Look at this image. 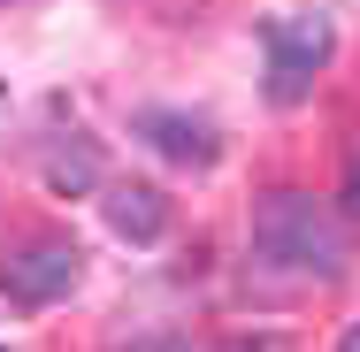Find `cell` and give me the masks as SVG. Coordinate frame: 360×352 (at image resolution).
Segmentation results:
<instances>
[{
  "label": "cell",
  "instance_id": "1",
  "mask_svg": "<svg viewBox=\"0 0 360 352\" xmlns=\"http://www.w3.org/2000/svg\"><path fill=\"white\" fill-rule=\"evenodd\" d=\"M253 253L291 268V276H314V283H338L353 268L345 222L314 192H269V200H253Z\"/></svg>",
  "mask_w": 360,
  "mask_h": 352
},
{
  "label": "cell",
  "instance_id": "2",
  "mask_svg": "<svg viewBox=\"0 0 360 352\" xmlns=\"http://www.w3.org/2000/svg\"><path fill=\"white\" fill-rule=\"evenodd\" d=\"M261 46H269V100L276 107H299L314 92L322 62L338 54V31H330V15H307L299 8V15H269Z\"/></svg>",
  "mask_w": 360,
  "mask_h": 352
},
{
  "label": "cell",
  "instance_id": "3",
  "mask_svg": "<svg viewBox=\"0 0 360 352\" xmlns=\"http://www.w3.org/2000/svg\"><path fill=\"white\" fill-rule=\"evenodd\" d=\"M77 276H84V253H77L70 237H31V245H15L0 261V291L15 306H54V299L77 291Z\"/></svg>",
  "mask_w": 360,
  "mask_h": 352
},
{
  "label": "cell",
  "instance_id": "4",
  "mask_svg": "<svg viewBox=\"0 0 360 352\" xmlns=\"http://www.w3.org/2000/svg\"><path fill=\"white\" fill-rule=\"evenodd\" d=\"M131 131H139L153 153H169L176 169H215V153H222L215 123H200V115H176V107H139V115H131Z\"/></svg>",
  "mask_w": 360,
  "mask_h": 352
},
{
  "label": "cell",
  "instance_id": "5",
  "mask_svg": "<svg viewBox=\"0 0 360 352\" xmlns=\"http://www.w3.org/2000/svg\"><path fill=\"white\" fill-rule=\"evenodd\" d=\"M108 230H115L123 245H153V237L169 230V200H161L153 184H108Z\"/></svg>",
  "mask_w": 360,
  "mask_h": 352
},
{
  "label": "cell",
  "instance_id": "6",
  "mask_svg": "<svg viewBox=\"0 0 360 352\" xmlns=\"http://www.w3.org/2000/svg\"><path fill=\"white\" fill-rule=\"evenodd\" d=\"M39 169H46V184H54V192H70V200H77V192H100V176H108V169H100V145L77 138V131L46 145V161H39Z\"/></svg>",
  "mask_w": 360,
  "mask_h": 352
},
{
  "label": "cell",
  "instance_id": "7",
  "mask_svg": "<svg viewBox=\"0 0 360 352\" xmlns=\"http://www.w3.org/2000/svg\"><path fill=\"white\" fill-rule=\"evenodd\" d=\"M338 200H345V214L360 222V145H353V161H345V184H338Z\"/></svg>",
  "mask_w": 360,
  "mask_h": 352
},
{
  "label": "cell",
  "instance_id": "8",
  "mask_svg": "<svg viewBox=\"0 0 360 352\" xmlns=\"http://www.w3.org/2000/svg\"><path fill=\"white\" fill-rule=\"evenodd\" d=\"M222 352H291V345H284V337H230Z\"/></svg>",
  "mask_w": 360,
  "mask_h": 352
},
{
  "label": "cell",
  "instance_id": "9",
  "mask_svg": "<svg viewBox=\"0 0 360 352\" xmlns=\"http://www.w3.org/2000/svg\"><path fill=\"white\" fill-rule=\"evenodd\" d=\"M131 352H192L184 337H153V345H131Z\"/></svg>",
  "mask_w": 360,
  "mask_h": 352
},
{
  "label": "cell",
  "instance_id": "10",
  "mask_svg": "<svg viewBox=\"0 0 360 352\" xmlns=\"http://www.w3.org/2000/svg\"><path fill=\"white\" fill-rule=\"evenodd\" d=\"M338 352H360V322H353V330H345V345H338Z\"/></svg>",
  "mask_w": 360,
  "mask_h": 352
},
{
  "label": "cell",
  "instance_id": "11",
  "mask_svg": "<svg viewBox=\"0 0 360 352\" xmlns=\"http://www.w3.org/2000/svg\"><path fill=\"white\" fill-rule=\"evenodd\" d=\"M0 352H8V345H0Z\"/></svg>",
  "mask_w": 360,
  "mask_h": 352
}]
</instances>
